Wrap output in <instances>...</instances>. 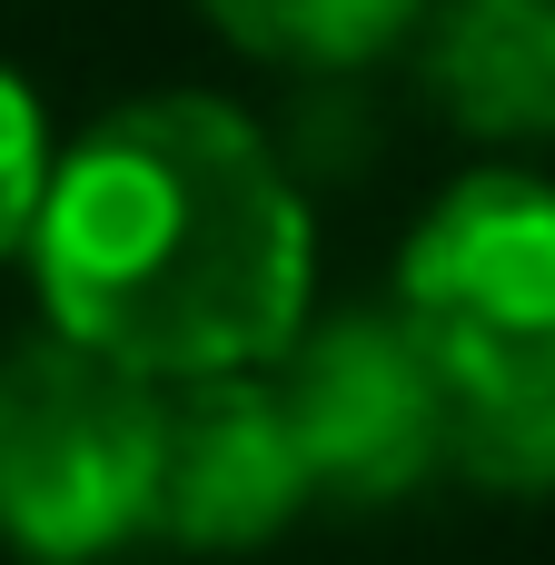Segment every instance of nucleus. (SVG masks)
I'll return each mask as SVG.
<instances>
[{
	"label": "nucleus",
	"instance_id": "2",
	"mask_svg": "<svg viewBox=\"0 0 555 565\" xmlns=\"http://www.w3.org/2000/svg\"><path fill=\"white\" fill-rule=\"evenodd\" d=\"M159 457L169 387L79 348L40 318V338L0 348V546L30 565H99L159 536Z\"/></svg>",
	"mask_w": 555,
	"mask_h": 565
},
{
	"label": "nucleus",
	"instance_id": "1",
	"mask_svg": "<svg viewBox=\"0 0 555 565\" xmlns=\"http://www.w3.org/2000/svg\"><path fill=\"white\" fill-rule=\"evenodd\" d=\"M30 278L50 328L159 387H189L288 358L318 298V218L248 109L149 89L60 149Z\"/></svg>",
	"mask_w": 555,
	"mask_h": 565
},
{
	"label": "nucleus",
	"instance_id": "8",
	"mask_svg": "<svg viewBox=\"0 0 555 565\" xmlns=\"http://www.w3.org/2000/svg\"><path fill=\"white\" fill-rule=\"evenodd\" d=\"M447 467L487 497H555V377L457 397V457Z\"/></svg>",
	"mask_w": 555,
	"mask_h": 565
},
{
	"label": "nucleus",
	"instance_id": "6",
	"mask_svg": "<svg viewBox=\"0 0 555 565\" xmlns=\"http://www.w3.org/2000/svg\"><path fill=\"white\" fill-rule=\"evenodd\" d=\"M417 70L467 139L487 149L555 139V0H437L417 30Z\"/></svg>",
	"mask_w": 555,
	"mask_h": 565
},
{
	"label": "nucleus",
	"instance_id": "4",
	"mask_svg": "<svg viewBox=\"0 0 555 565\" xmlns=\"http://www.w3.org/2000/svg\"><path fill=\"white\" fill-rule=\"evenodd\" d=\"M278 397L298 417L318 497L338 507H397L457 457V377L397 308L308 318L278 358Z\"/></svg>",
	"mask_w": 555,
	"mask_h": 565
},
{
	"label": "nucleus",
	"instance_id": "5",
	"mask_svg": "<svg viewBox=\"0 0 555 565\" xmlns=\"http://www.w3.org/2000/svg\"><path fill=\"white\" fill-rule=\"evenodd\" d=\"M318 467L278 397V367H228L169 387V457H159V536L189 556H248L298 526Z\"/></svg>",
	"mask_w": 555,
	"mask_h": 565
},
{
	"label": "nucleus",
	"instance_id": "7",
	"mask_svg": "<svg viewBox=\"0 0 555 565\" xmlns=\"http://www.w3.org/2000/svg\"><path fill=\"white\" fill-rule=\"evenodd\" d=\"M427 10L437 0H199V20L228 50H248L268 70H308V79L387 60L397 40L427 30Z\"/></svg>",
	"mask_w": 555,
	"mask_h": 565
},
{
	"label": "nucleus",
	"instance_id": "9",
	"mask_svg": "<svg viewBox=\"0 0 555 565\" xmlns=\"http://www.w3.org/2000/svg\"><path fill=\"white\" fill-rule=\"evenodd\" d=\"M50 169H60L50 109H40V89L0 60V258H30V228H40Z\"/></svg>",
	"mask_w": 555,
	"mask_h": 565
},
{
	"label": "nucleus",
	"instance_id": "3",
	"mask_svg": "<svg viewBox=\"0 0 555 565\" xmlns=\"http://www.w3.org/2000/svg\"><path fill=\"white\" fill-rule=\"evenodd\" d=\"M397 318L427 338V358L457 377V397L546 387L555 377V179H536V169L447 179L397 248Z\"/></svg>",
	"mask_w": 555,
	"mask_h": 565
}]
</instances>
